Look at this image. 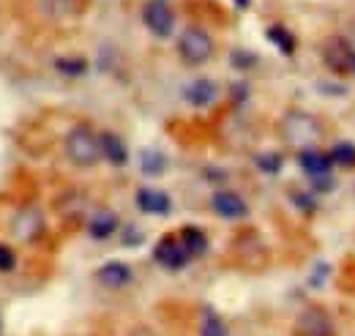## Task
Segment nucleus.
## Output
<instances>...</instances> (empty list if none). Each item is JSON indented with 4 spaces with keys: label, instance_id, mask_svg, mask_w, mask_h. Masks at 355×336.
Returning a JSON list of instances; mask_svg holds the SVG:
<instances>
[{
    "label": "nucleus",
    "instance_id": "cd10ccee",
    "mask_svg": "<svg viewBox=\"0 0 355 336\" xmlns=\"http://www.w3.org/2000/svg\"><path fill=\"white\" fill-rule=\"evenodd\" d=\"M235 6L238 8H249V0H235Z\"/></svg>",
    "mask_w": 355,
    "mask_h": 336
},
{
    "label": "nucleus",
    "instance_id": "bb28decb",
    "mask_svg": "<svg viewBox=\"0 0 355 336\" xmlns=\"http://www.w3.org/2000/svg\"><path fill=\"white\" fill-rule=\"evenodd\" d=\"M126 230H129V235L123 238V244H126V246H134V244H139V241H142V233H137V230H134V224L132 227H126Z\"/></svg>",
    "mask_w": 355,
    "mask_h": 336
},
{
    "label": "nucleus",
    "instance_id": "f257e3e1",
    "mask_svg": "<svg viewBox=\"0 0 355 336\" xmlns=\"http://www.w3.org/2000/svg\"><path fill=\"white\" fill-rule=\"evenodd\" d=\"M279 134H282L284 142H290V145L314 148V142L322 137V126L317 124V118H311L309 112L287 110L284 118L279 121Z\"/></svg>",
    "mask_w": 355,
    "mask_h": 336
},
{
    "label": "nucleus",
    "instance_id": "a211bd4d",
    "mask_svg": "<svg viewBox=\"0 0 355 336\" xmlns=\"http://www.w3.org/2000/svg\"><path fill=\"white\" fill-rule=\"evenodd\" d=\"M139 169H142V175H148V178H159V175L167 169V159H164L162 151L145 148V151L139 153Z\"/></svg>",
    "mask_w": 355,
    "mask_h": 336
},
{
    "label": "nucleus",
    "instance_id": "6ab92c4d",
    "mask_svg": "<svg viewBox=\"0 0 355 336\" xmlns=\"http://www.w3.org/2000/svg\"><path fill=\"white\" fill-rule=\"evenodd\" d=\"M227 323L222 320L219 312L214 309H205L202 312V320H200V336H227Z\"/></svg>",
    "mask_w": 355,
    "mask_h": 336
},
{
    "label": "nucleus",
    "instance_id": "dca6fc26",
    "mask_svg": "<svg viewBox=\"0 0 355 336\" xmlns=\"http://www.w3.org/2000/svg\"><path fill=\"white\" fill-rule=\"evenodd\" d=\"M178 238H180L183 249L189 252L191 260H194V257H202V254L208 252V235H205L200 227H183Z\"/></svg>",
    "mask_w": 355,
    "mask_h": 336
},
{
    "label": "nucleus",
    "instance_id": "aec40b11",
    "mask_svg": "<svg viewBox=\"0 0 355 336\" xmlns=\"http://www.w3.org/2000/svg\"><path fill=\"white\" fill-rule=\"evenodd\" d=\"M328 159H331V165H339V167H355V145L353 142H336L328 151Z\"/></svg>",
    "mask_w": 355,
    "mask_h": 336
},
{
    "label": "nucleus",
    "instance_id": "7c9ffc66",
    "mask_svg": "<svg viewBox=\"0 0 355 336\" xmlns=\"http://www.w3.org/2000/svg\"><path fill=\"white\" fill-rule=\"evenodd\" d=\"M162 3H164V0H162Z\"/></svg>",
    "mask_w": 355,
    "mask_h": 336
},
{
    "label": "nucleus",
    "instance_id": "4be33fe9",
    "mask_svg": "<svg viewBox=\"0 0 355 336\" xmlns=\"http://www.w3.org/2000/svg\"><path fill=\"white\" fill-rule=\"evenodd\" d=\"M254 165L268 175H276L282 169V156L279 153H260V156H254Z\"/></svg>",
    "mask_w": 355,
    "mask_h": 336
},
{
    "label": "nucleus",
    "instance_id": "f03ea898",
    "mask_svg": "<svg viewBox=\"0 0 355 336\" xmlns=\"http://www.w3.org/2000/svg\"><path fill=\"white\" fill-rule=\"evenodd\" d=\"M66 156L77 167H93V165H98V159H101L98 134L88 124H77V126L66 134Z\"/></svg>",
    "mask_w": 355,
    "mask_h": 336
},
{
    "label": "nucleus",
    "instance_id": "20e7f679",
    "mask_svg": "<svg viewBox=\"0 0 355 336\" xmlns=\"http://www.w3.org/2000/svg\"><path fill=\"white\" fill-rule=\"evenodd\" d=\"M44 213L36 205H22L11 219V235L22 244H33L44 235Z\"/></svg>",
    "mask_w": 355,
    "mask_h": 336
},
{
    "label": "nucleus",
    "instance_id": "a878e982",
    "mask_svg": "<svg viewBox=\"0 0 355 336\" xmlns=\"http://www.w3.org/2000/svg\"><path fill=\"white\" fill-rule=\"evenodd\" d=\"M293 200L298 203V208H304V210H314V203H311L306 194H298V192H293Z\"/></svg>",
    "mask_w": 355,
    "mask_h": 336
},
{
    "label": "nucleus",
    "instance_id": "423d86ee",
    "mask_svg": "<svg viewBox=\"0 0 355 336\" xmlns=\"http://www.w3.org/2000/svg\"><path fill=\"white\" fill-rule=\"evenodd\" d=\"M322 63H325L334 74H347V72H353L355 49L350 47L347 39L331 36L328 42L322 44Z\"/></svg>",
    "mask_w": 355,
    "mask_h": 336
},
{
    "label": "nucleus",
    "instance_id": "393cba45",
    "mask_svg": "<svg viewBox=\"0 0 355 336\" xmlns=\"http://www.w3.org/2000/svg\"><path fill=\"white\" fill-rule=\"evenodd\" d=\"M311 183H314V192H331V189H334V178H331V175L311 178Z\"/></svg>",
    "mask_w": 355,
    "mask_h": 336
},
{
    "label": "nucleus",
    "instance_id": "39448f33",
    "mask_svg": "<svg viewBox=\"0 0 355 336\" xmlns=\"http://www.w3.org/2000/svg\"><path fill=\"white\" fill-rule=\"evenodd\" d=\"M142 22L156 39H170L173 31H175V14L162 0H150V3L142 6Z\"/></svg>",
    "mask_w": 355,
    "mask_h": 336
},
{
    "label": "nucleus",
    "instance_id": "7ed1b4c3",
    "mask_svg": "<svg viewBox=\"0 0 355 336\" xmlns=\"http://www.w3.org/2000/svg\"><path fill=\"white\" fill-rule=\"evenodd\" d=\"M178 55L186 66H202L214 58V39L208 31L189 25L180 36H178Z\"/></svg>",
    "mask_w": 355,
    "mask_h": 336
},
{
    "label": "nucleus",
    "instance_id": "f8f14e48",
    "mask_svg": "<svg viewBox=\"0 0 355 336\" xmlns=\"http://www.w3.org/2000/svg\"><path fill=\"white\" fill-rule=\"evenodd\" d=\"M132 268L126 265V262H121V260H110V262H104L98 271H96V279H98V285H104V287H110V290H121V287H126L129 282H132Z\"/></svg>",
    "mask_w": 355,
    "mask_h": 336
},
{
    "label": "nucleus",
    "instance_id": "b1692460",
    "mask_svg": "<svg viewBox=\"0 0 355 336\" xmlns=\"http://www.w3.org/2000/svg\"><path fill=\"white\" fill-rule=\"evenodd\" d=\"M254 63H257V58L249 55L246 49H235V52H232V66H238V69H249V66H254Z\"/></svg>",
    "mask_w": 355,
    "mask_h": 336
},
{
    "label": "nucleus",
    "instance_id": "1a4fd4ad",
    "mask_svg": "<svg viewBox=\"0 0 355 336\" xmlns=\"http://www.w3.org/2000/svg\"><path fill=\"white\" fill-rule=\"evenodd\" d=\"M211 210L216 216H222L227 221H238V219H246L249 216V205L246 200L238 194V192H230V189H222L211 197Z\"/></svg>",
    "mask_w": 355,
    "mask_h": 336
},
{
    "label": "nucleus",
    "instance_id": "0eeeda50",
    "mask_svg": "<svg viewBox=\"0 0 355 336\" xmlns=\"http://www.w3.org/2000/svg\"><path fill=\"white\" fill-rule=\"evenodd\" d=\"M295 334L298 336H334L336 328H334V320L328 317L325 309L309 306V309H304V312L295 317Z\"/></svg>",
    "mask_w": 355,
    "mask_h": 336
},
{
    "label": "nucleus",
    "instance_id": "412c9836",
    "mask_svg": "<svg viewBox=\"0 0 355 336\" xmlns=\"http://www.w3.org/2000/svg\"><path fill=\"white\" fill-rule=\"evenodd\" d=\"M55 69L63 77H83L88 72V60L85 58H58L55 60Z\"/></svg>",
    "mask_w": 355,
    "mask_h": 336
},
{
    "label": "nucleus",
    "instance_id": "9d476101",
    "mask_svg": "<svg viewBox=\"0 0 355 336\" xmlns=\"http://www.w3.org/2000/svg\"><path fill=\"white\" fill-rule=\"evenodd\" d=\"M134 200H137V208L142 210V213H148V216H167V213L173 210L170 194L162 192V189H153V186H142V189H137Z\"/></svg>",
    "mask_w": 355,
    "mask_h": 336
},
{
    "label": "nucleus",
    "instance_id": "2eb2a0df",
    "mask_svg": "<svg viewBox=\"0 0 355 336\" xmlns=\"http://www.w3.org/2000/svg\"><path fill=\"white\" fill-rule=\"evenodd\" d=\"M298 165H301V169H304L309 178H322V175H328L331 167H334L331 159H328V153H322V151H317V148H301Z\"/></svg>",
    "mask_w": 355,
    "mask_h": 336
},
{
    "label": "nucleus",
    "instance_id": "f3484780",
    "mask_svg": "<svg viewBox=\"0 0 355 336\" xmlns=\"http://www.w3.org/2000/svg\"><path fill=\"white\" fill-rule=\"evenodd\" d=\"M266 36H268V42L273 44L282 55H295V36H293V31H287L284 25H270L266 31Z\"/></svg>",
    "mask_w": 355,
    "mask_h": 336
},
{
    "label": "nucleus",
    "instance_id": "c756f323",
    "mask_svg": "<svg viewBox=\"0 0 355 336\" xmlns=\"http://www.w3.org/2000/svg\"><path fill=\"white\" fill-rule=\"evenodd\" d=\"M353 72H355V63H353Z\"/></svg>",
    "mask_w": 355,
    "mask_h": 336
},
{
    "label": "nucleus",
    "instance_id": "4468645a",
    "mask_svg": "<svg viewBox=\"0 0 355 336\" xmlns=\"http://www.w3.org/2000/svg\"><path fill=\"white\" fill-rule=\"evenodd\" d=\"M118 227H121V224H118V216H115V210H110V208H98L88 221L90 238H96V241H104V238L115 235Z\"/></svg>",
    "mask_w": 355,
    "mask_h": 336
},
{
    "label": "nucleus",
    "instance_id": "6e6552de",
    "mask_svg": "<svg viewBox=\"0 0 355 336\" xmlns=\"http://www.w3.org/2000/svg\"><path fill=\"white\" fill-rule=\"evenodd\" d=\"M153 260H156L162 268H167V271H180V268L189 265L191 257L183 249V244H180L178 235H164V238L156 244V249H153Z\"/></svg>",
    "mask_w": 355,
    "mask_h": 336
},
{
    "label": "nucleus",
    "instance_id": "9b49d317",
    "mask_svg": "<svg viewBox=\"0 0 355 336\" xmlns=\"http://www.w3.org/2000/svg\"><path fill=\"white\" fill-rule=\"evenodd\" d=\"M98 148H101V159L110 162L112 167H126L129 165V148L115 131H101L98 134Z\"/></svg>",
    "mask_w": 355,
    "mask_h": 336
},
{
    "label": "nucleus",
    "instance_id": "5701e85b",
    "mask_svg": "<svg viewBox=\"0 0 355 336\" xmlns=\"http://www.w3.org/2000/svg\"><path fill=\"white\" fill-rule=\"evenodd\" d=\"M17 268V254L11 252L6 244H0V274H11Z\"/></svg>",
    "mask_w": 355,
    "mask_h": 336
},
{
    "label": "nucleus",
    "instance_id": "c85d7f7f",
    "mask_svg": "<svg viewBox=\"0 0 355 336\" xmlns=\"http://www.w3.org/2000/svg\"><path fill=\"white\" fill-rule=\"evenodd\" d=\"M0 334H3V320H0Z\"/></svg>",
    "mask_w": 355,
    "mask_h": 336
},
{
    "label": "nucleus",
    "instance_id": "ddd939ff",
    "mask_svg": "<svg viewBox=\"0 0 355 336\" xmlns=\"http://www.w3.org/2000/svg\"><path fill=\"white\" fill-rule=\"evenodd\" d=\"M216 96H219L216 83L214 80H205V77H200V80H194L191 85H186V90H183V99L191 107H208V104L216 101Z\"/></svg>",
    "mask_w": 355,
    "mask_h": 336
}]
</instances>
